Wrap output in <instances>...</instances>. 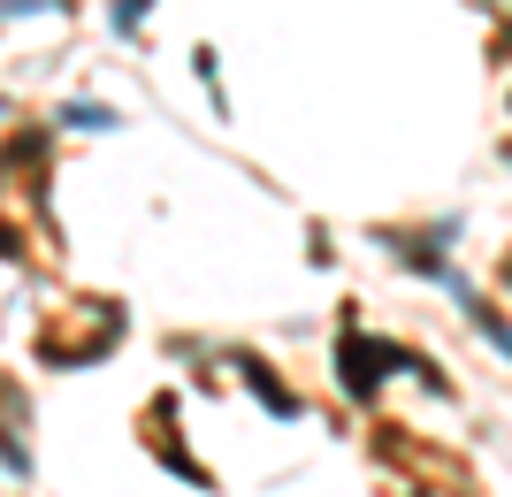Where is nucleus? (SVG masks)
<instances>
[{
    "instance_id": "f03ea898",
    "label": "nucleus",
    "mask_w": 512,
    "mask_h": 497,
    "mask_svg": "<svg viewBox=\"0 0 512 497\" xmlns=\"http://www.w3.org/2000/svg\"><path fill=\"white\" fill-rule=\"evenodd\" d=\"M0 108H8V100H0Z\"/></svg>"
},
{
    "instance_id": "f257e3e1",
    "label": "nucleus",
    "mask_w": 512,
    "mask_h": 497,
    "mask_svg": "<svg viewBox=\"0 0 512 497\" xmlns=\"http://www.w3.org/2000/svg\"><path fill=\"white\" fill-rule=\"evenodd\" d=\"M69 123L77 130H115V108H69Z\"/></svg>"
}]
</instances>
